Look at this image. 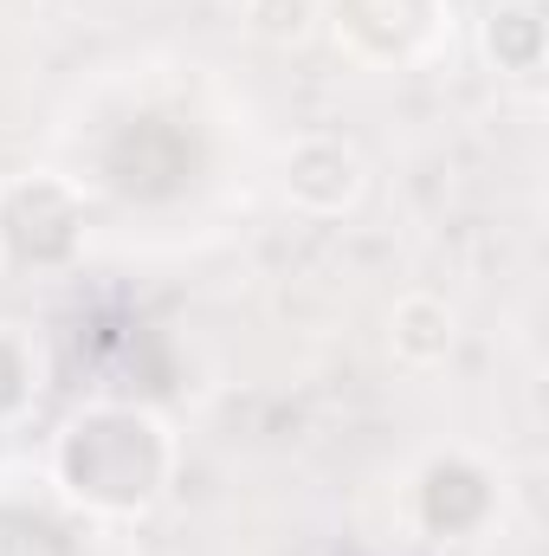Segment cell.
<instances>
[{
	"instance_id": "1",
	"label": "cell",
	"mask_w": 549,
	"mask_h": 556,
	"mask_svg": "<svg viewBox=\"0 0 549 556\" xmlns=\"http://www.w3.org/2000/svg\"><path fill=\"white\" fill-rule=\"evenodd\" d=\"M168 466H175V446L162 433L155 415L137 408H85L72 415V427L59 433V453H52V472L59 485L91 505V511H149L155 492L168 485Z\"/></svg>"
},
{
	"instance_id": "2",
	"label": "cell",
	"mask_w": 549,
	"mask_h": 556,
	"mask_svg": "<svg viewBox=\"0 0 549 556\" xmlns=\"http://www.w3.org/2000/svg\"><path fill=\"white\" fill-rule=\"evenodd\" d=\"M85 227V201L59 175H13L0 181V253L13 266H59L72 260Z\"/></svg>"
},
{
	"instance_id": "3",
	"label": "cell",
	"mask_w": 549,
	"mask_h": 556,
	"mask_svg": "<svg viewBox=\"0 0 549 556\" xmlns=\"http://www.w3.org/2000/svg\"><path fill=\"white\" fill-rule=\"evenodd\" d=\"M278 188L297 214H317V220L349 214L362 194V155L343 137H297L278 162Z\"/></svg>"
},
{
	"instance_id": "4",
	"label": "cell",
	"mask_w": 549,
	"mask_h": 556,
	"mask_svg": "<svg viewBox=\"0 0 549 556\" xmlns=\"http://www.w3.org/2000/svg\"><path fill=\"white\" fill-rule=\"evenodd\" d=\"M439 0H336V39L356 59H408L413 46L433 33Z\"/></svg>"
},
{
	"instance_id": "5",
	"label": "cell",
	"mask_w": 549,
	"mask_h": 556,
	"mask_svg": "<svg viewBox=\"0 0 549 556\" xmlns=\"http://www.w3.org/2000/svg\"><path fill=\"white\" fill-rule=\"evenodd\" d=\"M452 343H459V317H452L439 298L413 291V298H401V304L388 311V350H395V363L433 369V363L452 356Z\"/></svg>"
},
{
	"instance_id": "6",
	"label": "cell",
	"mask_w": 549,
	"mask_h": 556,
	"mask_svg": "<svg viewBox=\"0 0 549 556\" xmlns=\"http://www.w3.org/2000/svg\"><path fill=\"white\" fill-rule=\"evenodd\" d=\"M485 52H491L498 72L537 78V72H544V7H537V0H505V7H491V20H485Z\"/></svg>"
},
{
	"instance_id": "7",
	"label": "cell",
	"mask_w": 549,
	"mask_h": 556,
	"mask_svg": "<svg viewBox=\"0 0 549 556\" xmlns=\"http://www.w3.org/2000/svg\"><path fill=\"white\" fill-rule=\"evenodd\" d=\"M240 13L266 46H297L317 26V0H240Z\"/></svg>"
},
{
	"instance_id": "8",
	"label": "cell",
	"mask_w": 549,
	"mask_h": 556,
	"mask_svg": "<svg viewBox=\"0 0 549 556\" xmlns=\"http://www.w3.org/2000/svg\"><path fill=\"white\" fill-rule=\"evenodd\" d=\"M26 382H33V363H26V350L0 330V420L26 402Z\"/></svg>"
}]
</instances>
